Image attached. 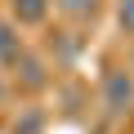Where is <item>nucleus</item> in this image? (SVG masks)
I'll return each mask as SVG.
<instances>
[{
	"label": "nucleus",
	"instance_id": "obj_5",
	"mask_svg": "<svg viewBox=\"0 0 134 134\" xmlns=\"http://www.w3.org/2000/svg\"><path fill=\"white\" fill-rule=\"evenodd\" d=\"M54 5H58V9H67V14H76V18H81V14H94V5H98V0H54Z\"/></svg>",
	"mask_w": 134,
	"mask_h": 134
},
{
	"label": "nucleus",
	"instance_id": "obj_2",
	"mask_svg": "<svg viewBox=\"0 0 134 134\" xmlns=\"http://www.w3.org/2000/svg\"><path fill=\"white\" fill-rule=\"evenodd\" d=\"M9 9H14L18 23L36 27V23H45V14H49V0H9Z\"/></svg>",
	"mask_w": 134,
	"mask_h": 134
},
{
	"label": "nucleus",
	"instance_id": "obj_3",
	"mask_svg": "<svg viewBox=\"0 0 134 134\" xmlns=\"http://www.w3.org/2000/svg\"><path fill=\"white\" fill-rule=\"evenodd\" d=\"M23 58V40L9 23H0V63H18Z\"/></svg>",
	"mask_w": 134,
	"mask_h": 134
},
{
	"label": "nucleus",
	"instance_id": "obj_1",
	"mask_svg": "<svg viewBox=\"0 0 134 134\" xmlns=\"http://www.w3.org/2000/svg\"><path fill=\"white\" fill-rule=\"evenodd\" d=\"M103 103H107V112H125L130 103H134V81H130V72H107L103 76Z\"/></svg>",
	"mask_w": 134,
	"mask_h": 134
},
{
	"label": "nucleus",
	"instance_id": "obj_4",
	"mask_svg": "<svg viewBox=\"0 0 134 134\" xmlns=\"http://www.w3.org/2000/svg\"><path fill=\"white\" fill-rule=\"evenodd\" d=\"M116 23H121V31L134 36V0H121V5H116Z\"/></svg>",
	"mask_w": 134,
	"mask_h": 134
},
{
	"label": "nucleus",
	"instance_id": "obj_6",
	"mask_svg": "<svg viewBox=\"0 0 134 134\" xmlns=\"http://www.w3.org/2000/svg\"><path fill=\"white\" fill-rule=\"evenodd\" d=\"M0 94H5V81H0Z\"/></svg>",
	"mask_w": 134,
	"mask_h": 134
}]
</instances>
